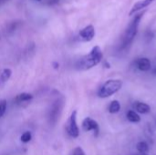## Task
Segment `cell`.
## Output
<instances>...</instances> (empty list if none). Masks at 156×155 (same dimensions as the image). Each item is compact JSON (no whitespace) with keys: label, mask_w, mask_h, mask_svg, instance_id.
<instances>
[{"label":"cell","mask_w":156,"mask_h":155,"mask_svg":"<svg viewBox=\"0 0 156 155\" xmlns=\"http://www.w3.org/2000/svg\"><path fill=\"white\" fill-rule=\"evenodd\" d=\"M103 58V53L99 46H95L90 51L89 54L80 58L76 64V67L80 70H88L97 66L101 62Z\"/></svg>","instance_id":"6da1fadb"},{"label":"cell","mask_w":156,"mask_h":155,"mask_svg":"<svg viewBox=\"0 0 156 155\" xmlns=\"http://www.w3.org/2000/svg\"><path fill=\"white\" fill-rule=\"evenodd\" d=\"M144 15V12H142V13L135 15L133 19L131 21V23L127 26L126 30L124 31L123 37H122V48L128 47L130 44H132V42L135 38V37L138 33L140 22H141Z\"/></svg>","instance_id":"7a4b0ae2"},{"label":"cell","mask_w":156,"mask_h":155,"mask_svg":"<svg viewBox=\"0 0 156 155\" xmlns=\"http://www.w3.org/2000/svg\"><path fill=\"white\" fill-rule=\"evenodd\" d=\"M123 82L122 79H109L105 81L102 86L99 89L98 96L101 99L109 98L112 96L113 94L117 93L122 88Z\"/></svg>","instance_id":"3957f363"},{"label":"cell","mask_w":156,"mask_h":155,"mask_svg":"<svg viewBox=\"0 0 156 155\" xmlns=\"http://www.w3.org/2000/svg\"><path fill=\"white\" fill-rule=\"evenodd\" d=\"M64 103H65L64 98L60 97V98H58L56 100H54V102L51 104V107L48 112V120L52 125H55L58 122L60 117V114L62 112Z\"/></svg>","instance_id":"277c9868"},{"label":"cell","mask_w":156,"mask_h":155,"mask_svg":"<svg viewBox=\"0 0 156 155\" xmlns=\"http://www.w3.org/2000/svg\"><path fill=\"white\" fill-rule=\"evenodd\" d=\"M66 131L72 138H78L80 135V130L77 124V111H73L67 122Z\"/></svg>","instance_id":"5b68a950"},{"label":"cell","mask_w":156,"mask_h":155,"mask_svg":"<svg viewBox=\"0 0 156 155\" xmlns=\"http://www.w3.org/2000/svg\"><path fill=\"white\" fill-rule=\"evenodd\" d=\"M82 129L85 132L92 131L94 132V136H96V137L99 135V132H100V127H99L98 122L90 117L85 118L84 121L82 122Z\"/></svg>","instance_id":"8992f818"},{"label":"cell","mask_w":156,"mask_h":155,"mask_svg":"<svg viewBox=\"0 0 156 155\" xmlns=\"http://www.w3.org/2000/svg\"><path fill=\"white\" fill-rule=\"evenodd\" d=\"M79 36L82 41H91L95 37V28L92 25H88L79 32Z\"/></svg>","instance_id":"52a82bcc"},{"label":"cell","mask_w":156,"mask_h":155,"mask_svg":"<svg viewBox=\"0 0 156 155\" xmlns=\"http://www.w3.org/2000/svg\"><path fill=\"white\" fill-rule=\"evenodd\" d=\"M154 1V0H140V1H138V2H136V3L133 5V7L131 8L130 12H129V16H132L135 15V14H136L137 12H139L140 10H142V9L147 7L148 5H150Z\"/></svg>","instance_id":"ba28073f"},{"label":"cell","mask_w":156,"mask_h":155,"mask_svg":"<svg viewBox=\"0 0 156 155\" xmlns=\"http://www.w3.org/2000/svg\"><path fill=\"white\" fill-rule=\"evenodd\" d=\"M136 67L141 71H149L152 68V63L148 58H140L135 61Z\"/></svg>","instance_id":"9c48e42d"},{"label":"cell","mask_w":156,"mask_h":155,"mask_svg":"<svg viewBox=\"0 0 156 155\" xmlns=\"http://www.w3.org/2000/svg\"><path fill=\"white\" fill-rule=\"evenodd\" d=\"M33 100V95L30 93H27V92H23L20 94H17L15 99H14V102L17 105H22L24 103H27L29 101H31Z\"/></svg>","instance_id":"30bf717a"},{"label":"cell","mask_w":156,"mask_h":155,"mask_svg":"<svg viewBox=\"0 0 156 155\" xmlns=\"http://www.w3.org/2000/svg\"><path fill=\"white\" fill-rule=\"evenodd\" d=\"M134 108L136 111L141 114H147L151 111V107L147 103H144V102H140V101L135 102Z\"/></svg>","instance_id":"8fae6325"},{"label":"cell","mask_w":156,"mask_h":155,"mask_svg":"<svg viewBox=\"0 0 156 155\" xmlns=\"http://www.w3.org/2000/svg\"><path fill=\"white\" fill-rule=\"evenodd\" d=\"M127 119H128L129 122H131L133 123H138V122H141L140 115L136 111H134L133 110H131V111H129L127 112Z\"/></svg>","instance_id":"7c38bea8"},{"label":"cell","mask_w":156,"mask_h":155,"mask_svg":"<svg viewBox=\"0 0 156 155\" xmlns=\"http://www.w3.org/2000/svg\"><path fill=\"white\" fill-rule=\"evenodd\" d=\"M121 111V103L118 100H112L109 106V112L112 114L118 113Z\"/></svg>","instance_id":"4fadbf2b"},{"label":"cell","mask_w":156,"mask_h":155,"mask_svg":"<svg viewBox=\"0 0 156 155\" xmlns=\"http://www.w3.org/2000/svg\"><path fill=\"white\" fill-rule=\"evenodd\" d=\"M11 75H12V70L10 69H3V71L0 74V79L3 82H5L10 79Z\"/></svg>","instance_id":"5bb4252c"},{"label":"cell","mask_w":156,"mask_h":155,"mask_svg":"<svg viewBox=\"0 0 156 155\" xmlns=\"http://www.w3.org/2000/svg\"><path fill=\"white\" fill-rule=\"evenodd\" d=\"M137 150L141 153H147L149 152V146L145 142H140L137 143L136 146Z\"/></svg>","instance_id":"9a60e30c"},{"label":"cell","mask_w":156,"mask_h":155,"mask_svg":"<svg viewBox=\"0 0 156 155\" xmlns=\"http://www.w3.org/2000/svg\"><path fill=\"white\" fill-rule=\"evenodd\" d=\"M31 139H32V134H31V132H28V131H27V132H25L21 135V138H20L21 142L24 143H29V142L31 141Z\"/></svg>","instance_id":"2e32d148"},{"label":"cell","mask_w":156,"mask_h":155,"mask_svg":"<svg viewBox=\"0 0 156 155\" xmlns=\"http://www.w3.org/2000/svg\"><path fill=\"white\" fill-rule=\"evenodd\" d=\"M6 107H7V102L5 100H0V118H2L6 111Z\"/></svg>","instance_id":"e0dca14e"},{"label":"cell","mask_w":156,"mask_h":155,"mask_svg":"<svg viewBox=\"0 0 156 155\" xmlns=\"http://www.w3.org/2000/svg\"><path fill=\"white\" fill-rule=\"evenodd\" d=\"M71 155H86L84 151L82 150L81 147H76L73 151H72V153Z\"/></svg>","instance_id":"ac0fdd59"},{"label":"cell","mask_w":156,"mask_h":155,"mask_svg":"<svg viewBox=\"0 0 156 155\" xmlns=\"http://www.w3.org/2000/svg\"><path fill=\"white\" fill-rule=\"evenodd\" d=\"M59 2V0H45V4L48 5H57Z\"/></svg>","instance_id":"d6986e66"},{"label":"cell","mask_w":156,"mask_h":155,"mask_svg":"<svg viewBox=\"0 0 156 155\" xmlns=\"http://www.w3.org/2000/svg\"><path fill=\"white\" fill-rule=\"evenodd\" d=\"M53 67H54L55 69H58L59 68V64L57 63V62H53Z\"/></svg>","instance_id":"ffe728a7"},{"label":"cell","mask_w":156,"mask_h":155,"mask_svg":"<svg viewBox=\"0 0 156 155\" xmlns=\"http://www.w3.org/2000/svg\"><path fill=\"white\" fill-rule=\"evenodd\" d=\"M104 66H105V68H107V69H111V65L109 64L108 61H105V62H104Z\"/></svg>","instance_id":"44dd1931"},{"label":"cell","mask_w":156,"mask_h":155,"mask_svg":"<svg viewBox=\"0 0 156 155\" xmlns=\"http://www.w3.org/2000/svg\"><path fill=\"white\" fill-rule=\"evenodd\" d=\"M8 0H0V5H2L3 4H5V2H7Z\"/></svg>","instance_id":"7402d4cb"},{"label":"cell","mask_w":156,"mask_h":155,"mask_svg":"<svg viewBox=\"0 0 156 155\" xmlns=\"http://www.w3.org/2000/svg\"><path fill=\"white\" fill-rule=\"evenodd\" d=\"M140 155H147V153H141Z\"/></svg>","instance_id":"603a6c76"},{"label":"cell","mask_w":156,"mask_h":155,"mask_svg":"<svg viewBox=\"0 0 156 155\" xmlns=\"http://www.w3.org/2000/svg\"><path fill=\"white\" fill-rule=\"evenodd\" d=\"M154 73H156V69H154Z\"/></svg>","instance_id":"cb8c5ba5"},{"label":"cell","mask_w":156,"mask_h":155,"mask_svg":"<svg viewBox=\"0 0 156 155\" xmlns=\"http://www.w3.org/2000/svg\"><path fill=\"white\" fill-rule=\"evenodd\" d=\"M37 1H38V2H39V1H41V0H37Z\"/></svg>","instance_id":"d4e9b609"}]
</instances>
